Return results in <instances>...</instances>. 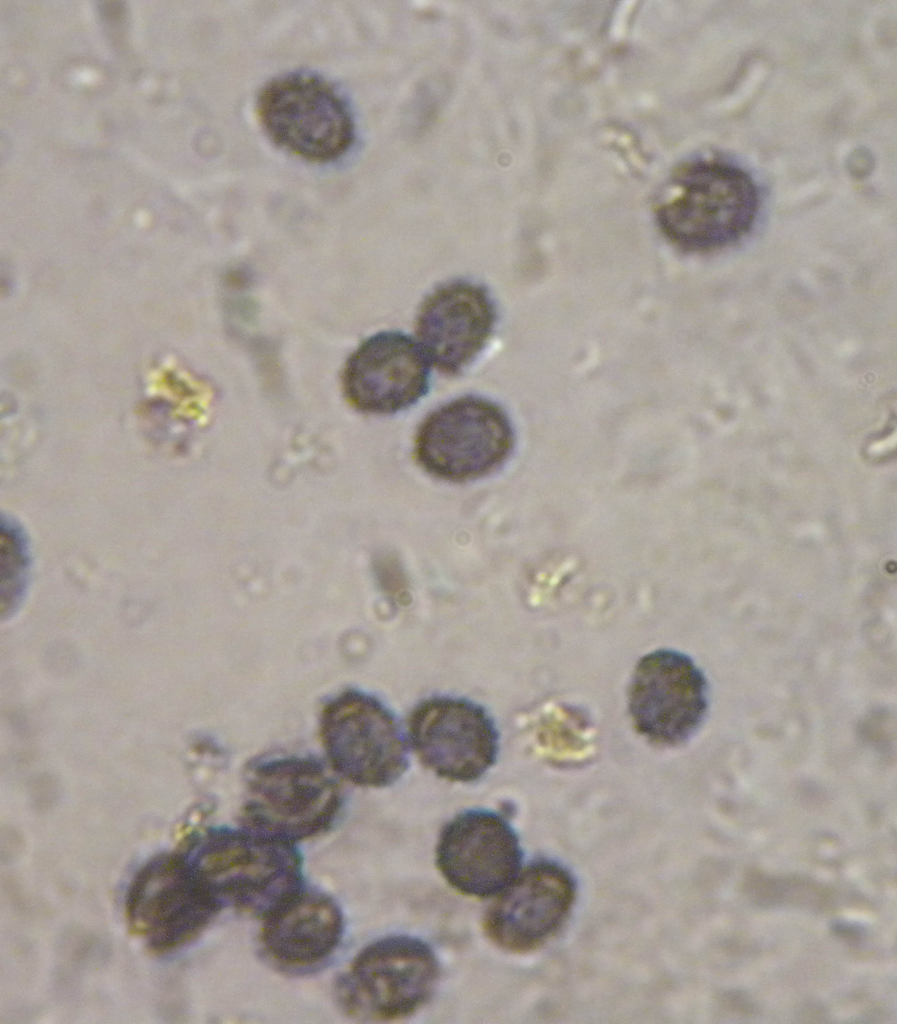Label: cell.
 <instances>
[{
    "label": "cell",
    "mask_w": 897,
    "mask_h": 1024,
    "mask_svg": "<svg viewBox=\"0 0 897 1024\" xmlns=\"http://www.w3.org/2000/svg\"><path fill=\"white\" fill-rule=\"evenodd\" d=\"M222 907L262 918L302 888V862L294 844L247 828L206 832L186 855Z\"/></svg>",
    "instance_id": "1"
},
{
    "label": "cell",
    "mask_w": 897,
    "mask_h": 1024,
    "mask_svg": "<svg viewBox=\"0 0 897 1024\" xmlns=\"http://www.w3.org/2000/svg\"><path fill=\"white\" fill-rule=\"evenodd\" d=\"M680 193L657 212L671 242L694 252L712 251L741 239L753 226L759 193L751 176L723 161L700 160L682 168Z\"/></svg>",
    "instance_id": "2"
},
{
    "label": "cell",
    "mask_w": 897,
    "mask_h": 1024,
    "mask_svg": "<svg viewBox=\"0 0 897 1024\" xmlns=\"http://www.w3.org/2000/svg\"><path fill=\"white\" fill-rule=\"evenodd\" d=\"M341 805L338 785L323 765L284 757L251 769L242 816L245 828L294 844L325 831Z\"/></svg>",
    "instance_id": "3"
},
{
    "label": "cell",
    "mask_w": 897,
    "mask_h": 1024,
    "mask_svg": "<svg viewBox=\"0 0 897 1024\" xmlns=\"http://www.w3.org/2000/svg\"><path fill=\"white\" fill-rule=\"evenodd\" d=\"M320 733L331 767L351 783L392 785L408 768V738L376 697L345 690L326 703Z\"/></svg>",
    "instance_id": "4"
},
{
    "label": "cell",
    "mask_w": 897,
    "mask_h": 1024,
    "mask_svg": "<svg viewBox=\"0 0 897 1024\" xmlns=\"http://www.w3.org/2000/svg\"><path fill=\"white\" fill-rule=\"evenodd\" d=\"M437 959L423 941L389 936L366 946L337 983L342 1008L355 1017L395 1020L411 1015L431 996Z\"/></svg>",
    "instance_id": "5"
},
{
    "label": "cell",
    "mask_w": 897,
    "mask_h": 1024,
    "mask_svg": "<svg viewBox=\"0 0 897 1024\" xmlns=\"http://www.w3.org/2000/svg\"><path fill=\"white\" fill-rule=\"evenodd\" d=\"M222 909L182 854L163 853L133 877L125 899L128 926L155 953L192 941Z\"/></svg>",
    "instance_id": "6"
},
{
    "label": "cell",
    "mask_w": 897,
    "mask_h": 1024,
    "mask_svg": "<svg viewBox=\"0 0 897 1024\" xmlns=\"http://www.w3.org/2000/svg\"><path fill=\"white\" fill-rule=\"evenodd\" d=\"M513 444V427L505 411L488 399L465 396L426 417L417 431L415 456L432 476L462 482L496 470Z\"/></svg>",
    "instance_id": "7"
},
{
    "label": "cell",
    "mask_w": 897,
    "mask_h": 1024,
    "mask_svg": "<svg viewBox=\"0 0 897 1024\" xmlns=\"http://www.w3.org/2000/svg\"><path fill=\"white\" fill-rule=\"evenodd\" d=\"M257 113L275 143L310 161L338 158L352 142L353 123L342 98L311 74L271 81L258 97Z\"/></svg>",
    "instance_id": "8"
},
{
    "label": "cell",
    "mask_w": 897,
    "mask_h": 1024,
    "mask_svg": "<svg viewBox=\"0 0 897 1024\" xmlns=\"http://www.w3.org/2000/svg\"><path fill=\"white\" fill-rule=\"evenodd\" d=\"M408 742L438 777L459 783L482 778L496 763L497 728L479 704L461 697L432 696L408 720Z\"/></svg>",
    "instance_id": "9"
},
{
    "label": "cell",
    "mask_w": 897,
    "mask_h": 1024,
    "mask_svg": "<svg viewBox=\"0 0 897 1024\" xmlns=\"http://www.w3.org/2000/svg\"><path fill=\"white\" fill-rule=\"evenodd\" d=\"M707 683L687 655L670 649L650 652L637 662L628 690L635 730L658 746H676L702 723Z\"/></svg>",
    "instance_id": "10"
},
{
    "label": "cell",
    "mask_w": 897,
    "mask_h": 1024,
    "mask_svg": "<svg viewBox=\"0 0 897 1024\" xmlns=\"http://www.w3.org/2000/svg\"><path fill=\"white\" fill-rule=\"evenodd\" d=\"M518 838L510 824L488 810H469L443 828L436 863L459 892L478 898L499 894L517 875Z\"/></svg>",
    "instance_id": "11"
},
{
    "label": "cell",
    "mask_w": 897,
    "mask_h": 1024,
    "mask_svg": "<svg viewBox=\"0 0 897 1024\" xmlns=\"http://www.w3.org/2000/svg\"><path fill=\"white\" fill-rule=\"evenodd\" d=\"M499 894L486 914L485 931L501 948L527 952L562 926L574 902L575 884L563 867L538 861L517 873Z\"/></svg>",
    "instance_id": "12"
},
{
    "label": "cell",
    "mask_w": 897,
    "mask_h": 1024,
    "mask_svg": "<svg viewBox=\"0 0 897 1024\" xmlns=\"http://www.w3.org/2000/svg\"><path fill=\"white\" fill-rule=\"evenodd\" d=\"M428 359L398 331L377 333L348 358L342 387L348 402L371 414H392L418 402L429 388Z\"/></svg>",
    "instance_id": "13"
},
{
    "label": "cell",
    "mask_w": 897,
    "mask_h": 1024,
    "mask_svg": "<svg viewBox=\"0 0 897 1024\" xmlns=\"http://www.w3.org/2000/svg\"><path fill=\"white\" fill-rule=\"evenodd\" d=\"M496 316L494 301L484 286L454 280L424 299L417 314L416 334L426 358L439 371L457 375L487 344Z\"/></svg>",
    "instance_id": "14"
},
{
    "label": "cell",
    "mask_w": 897,
    "mask_h": 1024,
    "mask_svg": "<svg viewBox=\"0 0 897 1024\" xmlns=\"http://www.w3.org/2000/svg\"><path fill=\"white\" fill-rule=\"evenodd\" d=\"M343 930L342 912L331 897L301 889L263 917L261 943L277 963L309 967L335 951Z\"/></svg>",
    "instance_id": "15"
}]
</instances>
